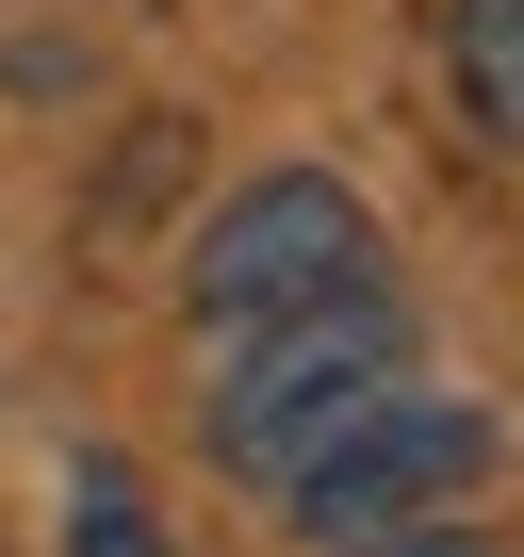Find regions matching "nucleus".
Listing matches in <instances>:
<instances>
[{"mask_svg": "<svg viewBox=\"0 0 524 557\" xmlns=\"http://www.w3.org/2000/svg\"><path fill=\"white\" fill-rule=\"evenodd\" d=\"M328 557H491V541H475V524H442V508H426V524H377V541H328Z\"/></svg>", "mask_w": 524, "mask_h": 557, "instance_id": "nucleus-6", "label": "nucleus"}, {"mask_svg": "<svg viewBox=\"0 0 524 557\" xmlns=\"http://www.w3.org/2000/svg\"><path fill=\"white\" fill-rule=\"evenodd\" d=\"M410 377V312H394V278H345V296H312V312H262V329H229V377L197 394V443L229 459V475H262L279 492L361 394H394Z\"/></svg>", "mask_w": 524, "mask_h": 557, "instance_id": "nucleus-1", "label": "nucleus"}, {"mask_svg": "<svg viewBox=\"0 0 524 557\" xmlns=\"http://www.w3.org/2000/svg\"><path fill=\"white\" fill-rule=\"evenodd\" d=\"M66 557H164V524H148V492H132L115 459H83V492H66Z\"/></svg>", "mask_w": 524, "mask_h": 557, "instance_id": "nucleus-5", "label": "nucleus"}, {"mask_svg": "<svg viewBox=\"0 0 524 557\" xmlns=\"http://www.w3.org/2000/svg\"><path fill=\"white\" fill-rule=\"evenodd\" d=\"M345 278H377L361 181H328V164H262V181H229V197L197 213V246H180V312H197V329H262V312L345 296Z\"/></svg>", "mask_w": 524, "mask_h": 557, "instance_id": "nucleus-2", "label": "nucleus"}, {"mask_svg": "<svg viewBox=\"0 0 524 557\" xmlns=\"http://www.w3.org/2000/svg\"><path fill=\"white\" fill-rule=\"evenodd\" d=\"M459 115L524 148V0H459Z\"/></svg>", "mask_w": 524, "mask_h": 557, "instance_id": "nucleus-4", "label": "nucleus"}, {"mask_svg": "<svg viewBox=\"0 0 524 557\" xmlns=\"http://www.w3.org/2000/svg\"><path fill=\"white\" fill-rule=\"evenodd\" d=\"M491 475V410L475 394H361L279 492H296V524H328V541H377V524H426V508H459Z\"/></svg>", "mask_w": 524, "mask_h": 557, "instance_id": "nucleus-3", "label": "nucleus"}]
</instances>
